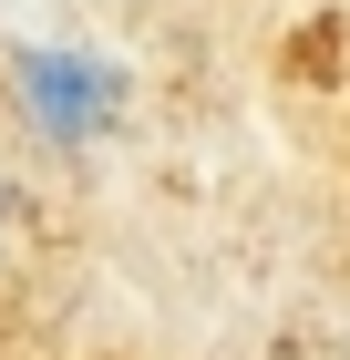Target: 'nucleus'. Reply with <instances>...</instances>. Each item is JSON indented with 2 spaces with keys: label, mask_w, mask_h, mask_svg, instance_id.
I'll return each instance as SVG.
<instances>
[{
  "label": "nucleus",
  "mask_w": 350,
  "mask_h": 360,
  "mask_svg": "<svg viewBox=\"0 0 350 360\" xmlns=\"http://www.w3.org/2000/svg\"><path fill=\"white\" fill-rule=\"evenodd\" d=\"M11 93H21V113L52 144H82L124 113V62L73 52V41H31V52H11Z\"/></svg>",
  "instance_id": "f257e3e1"
},
{
  "label": "nucleus",
  "mask_w": 350,
  "mask_h": 360,
  "mask_svg": "<svg viewBox=\"0 0 350 360\" xmlns=\"http://www.w3.org/2000/svg\"><path fill=\"white\" fill-rule=\"evenodd\" d=\"M0 217H11V186H0Z\"/></svg>",
  "instance_id": "f03ea898"
}]
</instances>
